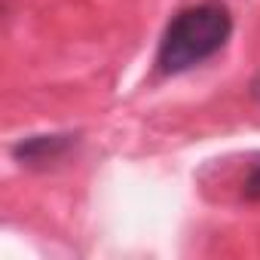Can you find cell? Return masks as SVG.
I'll return each instance as SVG.
<instances>
[{"mask_svg":"<svg viewBox=\"0 0 260 260\" xmlns=\"http://www.w3.org/2000/svg\"><path fill=\"white\" fill-rule=\"evenodd\" d=\"M233 34V16L220 0L184 7L162 31L156 64L162 74H184L214 58Z\"/></svg>","mask_w":260,"mask_h":260,"instance_id":"1","label":"cell"},{"mask_svg":"<svg viewBox=\"0 0 260 260\" xmlns=\"http://www.w3.org/2000/svg\"><path fill=\"white\" fill-rule=\"evenodd\" d=\"M71 147V135H34L22 144H16V159L28 162V166H40V162H55L68 153Z\"/></svg>","mask_w":260,"mask_h":260,"instance_id":"2","label":"cell"},{"mask_svg":"<svg viewBox=\"0 0 260 260\" xmlns=\"http://www.w3.org/2000/svg\"><path fill=\"white\" fill-rule=\"evenodd\" d=\"M242 196L248 202H260V162H254L242 181Z\"/></svg>","mask_w":260,"mask_h":260,"instance_id":"3","label":"cell"}]
</instances>
